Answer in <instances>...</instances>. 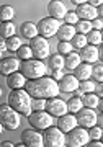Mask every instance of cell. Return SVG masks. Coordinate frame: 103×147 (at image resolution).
Segmentation results:
<instances>
[{"instance_id":"f6af8a7d","label":"cell","mask_w":103,"mask_h":147,"mask_svg":"<svg viewBox=\"0 0 103 147\" xmlns=\"http://www.w3.org/2000/svg\"><path fill=\"white\" fill-rule=\"evenodd\" d=\"M0 49H7V44H5V39H0Z\"/></svg>"},{"instance_id":"44dd1931","label":"cell","mask_w":103,"mask_h":147,"mask_svg":"<svg viewBox=\"0 0 103 147\" xmlns=\"http://www.w3.org/2000/svg\"><path fill=\"white\" fill-rule=\"evenodd\" d=\"M74 75L77 80H87V79H92V65L88 62H80L77 67L74 69Z\"/></svg>"},{"instance_id":"6da1fadb","label":"cell","mask_w":103,"mask_h":147,"mask_svg":"<svg viewBox=\"0 0 103 147\" xmlns=\"http://www.w3.org/2000/svg\"><path fill=\"white\" fill-rule=\"evenodd\" d=\"M23 88L30 93L31 98H51L61 93L57 87V80H54L52 77H46V75H43L39 79H28Z\"/></svg>"},{"instance_id":"603a6c76","label":"cell","mask_w":103,"mask_h":147,"mask_svg":"<svg viewBox=\"0 0 103 147\" xmlns=\"http://www.w3.org/2000/svg\"><path fill=\"white\" fill-rule=\"evenodd\" d=\"M82 105L87 106V108H97V106H100V98H98V95H95L92 92V93H83L82 96Z\"/></svg>"},{"instance_id":"f546056e","label":"cell","mask_w":103,"mask_h":147,"mask_svg":"<svg viewBox=\"0 0 103 147\" xmlns=\"http://www.w3.org/2000/svg\"><path fill=\"white\" fill-rule=\"evenodd\" d=\"M15 53H16V57L21 59V61H26V59H31V57H33L31 47L28 46V44H21V46L16 49Z\"/></svg>"},{"instance_id":"b9f144b4","label":"cell","mask_w":103,"mask_h":147,"mask_svg":"<svg viewBox=\"0 0 103 147\" xmlns=\"http://www.w3.org/2000/svg\"><path fill=\"white\" fill-rule=\"evenodd\" d=\"M88 3H90V5H93V7H100L103 3V0H87Z\"/></svg>"},{"instance_id":"c3c4849f","label":"cell","mask_w":103,"mask_h":147,"mask_svg":"<svg viewBox=\"0 0 103 147\" xmlns=\"http://www.w3.org/2000/svg\"><path fill=\"white\" fill-rule=\"evenodd\" d=\"M0 96H2V88H0Z\"/></svg>"},{"instance_id":"8992f818","label":"cell","mask_w":103,"mask_h":147,"mask_svg":"<svg viewBox=\"0 0 103 147\" xmlns=\"http://www.w3.org/2000/svg\"><path fill=\"white\" fill-rule=\"evenodd\" d=\"M28 121L30 124L38 131H44L46 127L54 124V116H51L46 110H39V111H31L28 115Z\"/></svg>"},{"instance_id":"7402d4cb","label":"cell","mask_w":103,"mask_h":147,"mask_svg":"<svg viewBox=\"0 0 103 147\" xmlns=\"http://www.w3.org/2000/svg\"><path fill=\"white\" fill-rule=\"evenodd\" d=\"M21 34L26 39H33L35 36H38V26L35 23H31V21H25L21 25Z\"/></svg>"},{"instance_id":"d4e9b609","label":"cell","mask_w":103,"mask_h":147,"mask_svg":"<svg viewBox=\"0 0 103 147\" xmlns=\"http://www.w3.org/2000/svg\"><path fill=\"white\" fill-rule=\"evenodd\" d=\"M85 38H87V44L98 46V44H102V41H103L102 30H90V31L85 34Z\"/></svg>"},{"instance_id":"ffe728a7","label":"cell","mask_w":103,"mask_h":147,"mask_svg":"<svg viewBox=\"0 0 103 147\" xmlns=\"http://www.w3.org/2000/svg\"><path fill=\"white\" fill-rule=\"evenodd\" d=\"M74 34H75V26L74 25H67V23L61 25L59 30H57V33H56V36L59 41H70L74 38Z\"/></svg>"},{"instance_id":"8d00e7d4","label":"cell","mask_w":103,"mask_h":147,"mask_svg":"<svg viewBox=\"0 0 103 147\" xmlns=\"http://www.w3.org/2000/svg\"><path fill=\"white\" fill-rule=\"evenodd\" d=\"M44 106H46V98H35V100H31V110L33 111L44 110Z\"/></svg>"},{"instance_id":"30bf717a","label":"cell","mask_w":103,"mask_h":147,"mask_svg":"<svg viewBox=\"0 0 103 147\" xmlns=\"http://www.w3.org/2000/svg\"><path fill=\"white\" fill-rule=\"evenodd\" d=\"M75 118H77V126H82V127H85V129H88V127H92L93 124H97L98 115L95 113L93 108L82 106V108L75 113Z\"/></svg>"},{"instance_id":"836d02e7","label":"cell","mask_w":103,"mask_h":147,"mask_svg":"<svg viewBox=\"0 0 103 147\" xmlns=\"http://www.w3.org/2000/svg\"><path fill=\"white\" fill-rule=\"evenodd\" d=\"M49 65L51 69H64V56L62 54H54L49 57Z\"/></svg>"},{"instance_id":"1f68e13d","label":"cell","mask_w":103,"mask_h":147,"mask_svg":"<svg viewBox=\"0 0 103 147\" xmlns=\"http://www.w3.org/2000/svg\"><path fill=\"white\" fill-rule=\"evenodd\" d=\"M79 90L82 92V93H92V92H95V80H80L79 82Z\"/></svg>"},{"instance_id":"f35d334b","label":"cell","mask_w":103,"mask_h":147,"mask_svg":"<svg viewBox=\"0 0 103 147\" xmlns=\"http://www.w3.org/2000/svg\"><path fill=\"white\" fill-rule=\"evenodd\" d=\"M62 20L66 21L67 25H75V23L79 21V16H77V13H75V11H69V10H67V13L64 15V18H62Z\"/></svg>"},{"instance_id":"d6a6232c","label":"cell","mask_w":103,"mask_h":147,"mask_svg":"<svg viewBox=\"0 0 103 147\" xmlns=\"http://www.w3.org/2000/svg\"><path fill=\"white\" fill-rule=\"evenodd\" d=\"M5 44H7V49H8V51H13V53H15L23 42H21V39L16 36V34H13V36H10V38L5 39Z\"/></svg>"},{"instance_id":"5bb4252c","label":"cell","mask_w":103,"mask_h":147,"mask_svg":"<svg viewBox=\"0 0 103 147\" xmlns=\"http://www.w3.org/2000/svg\"><path fill=\"white\" fill-rule=\"evenodd\" d=\"M80 51V61L83 62H88V64H95L100 57V51L97 49V46H93V44H85L82 49H79Z\"/></svg>"},{"instance_id":"cb8c5ba5","label":"cell","mask_w":103,"mask_h":147,"mask_svg":"<svg viewBox=\"0 0 103 147\" xmlns=\"http://www.w3.org/2000/svg\"><path fill=\"white\" fill-rule=\"evenodd\" d=\"M80 64V56H79V53H67L66 54V57H64V67L67 69H75Z\"/></svg>"},{"instance_id":"ba28073f","label":"cell","mask_w":103,"mask_h":147,"mask_svg":"<svg viewBox=\"0 0 103 147\" xmlns=\"http://www.w3.org/2000/svg\"><path fill=\"white\" fill-rule=\"evenodd\" d=\"M30 47H31V53H33V57L35 59H46L49 56V51H51V47H49V42H47L46 38L43 36H35L33 39H30Z\"/></svg>"},{"instance_id":"d590c367","label":"cell","mask_w":103,"mask_h":147,"mask_svg":"<svg viewBox=\"0 0 103 147\" xmlns=\"http://www.w3.org/2000/svg\"><path fill=\"white\" fill-rule=\"evenodd\" d=\"M57 51H59V54H62V56H66L67 53H70V51H72V44H70V41H59V44H57Z\"/></svg>"},{"instance_id":"74e56055","label":"cell","mask_w":103,"mask_h":147,"mask_svg":"<svg viewBox=\"0 0 103 147\" xmlns=\"http://www.w3.org/2000/svg\"><path fill=\"white\" fill-rule=\"evenodd\" d=\"M102 127L100 126H95L93 124L92 127H88V137L90 139H102Z\"/></svg>"},{"instance_id":"277c9868","label":"cell","mask_w":103,"mask_h":147,"mask_svg":"<svg viewBox=\"0 0 103 147\" xmlns=\"http://www.w3.org/2000/svg\"><path fill=\"white\" fill-rule=\"evenodd\" d=\"M0 123H2L3 129L15 131L21 123L20 113L13 110L8 103H7V105H0Z\"/></svg>"},{"instance_id":"484cf974","label":"cell","mask_w":103,"mask_h":147,"mask_svg":"<svg viewBox=\"0 0 103 147\" xmlns=\"http://www.w3.org/2000/svg\"><path fill=\"white\" fill-rule=\"evenodd\" d=\"M15 34V25L12 23V21H2V25H0V36L7 39V38H10Z\"/></svg>"},{"instance_id":"4316f807","label":"cell","mask_w":103,"mask_h":147,"mask_svg":"<svg viewBox=\"0 0 103 147\" xmlns=\"http://www.w3.org/2000/svg\"><path fill=\"white\" fill-rule=\"evenodd\" d=\"M15 18V10L10 5H2L0 7V20L2 21H12Z\"/></svg>"},{"instance_id":"7c38bea8","label":"cell","mask_w":103,"mask_h":147,"mask_svg":"<svg viewBox=\"0 0 103 147\" xmlns=\"http://www.w3.org/2000/svg\"><path fill=\"white\" fill-rule=\"evenodd\" d=\"M21 142L26 147H44L43 146V134L38 129H25L21 132Z\"/></svg>"},{"instance_id":"f1b7e54d","label":"cell","mask_w":103,"mask_h":147,"mask_svg":"<svg viewBox=\"0 0 103 147\" xmlns=\"http://www.w3.org/2000/svg\"><path fill=\"white\" fill-rule=\"evenodd\" d=\"M74 26H75V33L87 34V33L92 30V21H90V20H79Z\"/></svg>"},{"instance_id":"ac0fdd59","label":"cell","mask_w":103,"mask_h":147,"mask_svg":"<svg viewBox=\"0 0 103 147\" xmlns=\"http://www.w3.org/2000/svg\"><path fill=\"white\" fill-rule=\"evenodd\" d=\"M47 13H49V16L56 18V20H62L64 15L67 13V8L61 0H51L47 3Z\"/></svg>"},{"instance_id":"ab89813d","label":"cell","mask_w":103,"mask_h":147,"mask_svg":"<svg viewBox=\"0 0 103 147\" xmlns=\"http://www.w3.org/2000/svg\"><path fill=\"white\" fill-rule=\"evenodd\" d=\"M66 74H64V69H52V79L54 80H59V79H62Z\"/></svg>"},{"instance_id":"d6986e66","label":"cell","mask_w":103,"mask_h":147,"mask_svg":"<svg viewBox=\"0 0 103 147\" xmlns=\"http://www.w3.org/2000/svg\"><path fill=\"white\" fill-rule=\"evenodd\" d=\"M26 84V77L23 75L21 72H13L10 75H7V85L10 90H15V88H23Z\"/></svg>"},{"instance_id":"9c48e42d","label":"cell","mask_w":103,"mask_h":147,"mask_svg":"<svg viewBox=\"0 0 103 147\" xmlns=\"http://www.w3.org/2000/svg\"><path fill=\"white\" fill-rule=\"evenodd\" d=\"M62 23L61 20H56V18H52V16H47V18H43L39 23H38V34L43 38H52L56 36L57 30L61 26Z\"/></svg>"},{"instance_id":"e575fe53","label":"cell","mask_w":103,"mask_h":147,"mask_svg":"<svg viewBox=\"0 0 103 147\" xmlns=\"http://www.w3.org/2000/svg\"><path fill=\"white\" fill-rule=\"evenodd\" d=\"M90 77H93L95 82H103V65L102 64L92 65V75H90Z\"/></svg>"},{"instance_id":"52a82bcc","label":"cell","mask_w":103,"mask_h":147,"mask_svg":"<svg viewBox=\"0 0 103 147\" xmlns=\"http://www.w3.org/2000/svg\"><path fill=\"white\" fill-rule=\"evenodd\" d=\"M66 146L67 147H83L90 141L88 137V131L82 126H75L69 132H66Z\"/></svg>"},{"instance_id":"4fadbf2b","label":"cell","mask_w":103,"mask_h":147,"mask_svg":"<svg viewBox=\"0 0 103 147\" xmlns=\"http://www.w3.org/2000/svg\"><path fill=\"white\" fill-rule=\"evenodd\" d=\"M57 87L61 93H72L79 88V80L75 79V75H64L57 80Z\"/></svg>"},{"instance_id":"8fae6325","label":"cell","mask_w":103,"mask_h":147,"mask_svg":"<svg viewBox=\"0 0 103 147\" xmlns=\"http://www.w3.org/2000/svg\"><path fill=\"white\" fill-rule=\"evenodd\" d=\"M44 110L49 113L51 116H59L66 115L67 113V103L61 98H57V96H51V98H46V106H44Z\"/></svg>"},{"instance_id":"7dc6e473","label":"cell","mask_w":103,"mask_h":147,"mask_svg":"<svg viewBox=\"0 0 103 147\" xmlns=\"http://www.w3.org/2000/svg\"><path fill=\"white\" fill-rule=\"evenodd\" d=\"M2 54H3V49H0V57H2Z\"/></svg>"},{"instance_id":"681fc988","label":"cell","mask_w":103,"mask_h":147,"mask_svg":"<svg viewBox=\"0 0 103 147\" xmlns=\"http://www.w3.org/2000/svg\"><path fill=\"white\" fill-rule=\"evenodd\" d=\"M0 144H2V142H0Z\"/></svg>"},{"instance_id":"9a60e30c","label":"cell","mask_w":103,"mask_h":147,"mask_svg":"<svg viewBox=\"0 0 103 147\" xmlns=\"http://www.w3.org/2000/svg\"><path fill=\"white\" fill-rule=\"evenodd\" d=\"M20 70V59L18 57H2L0 61V74L2 75H10V74Z\"/></svg>"},{"instance_id":"7bdbcfd3","label":"cell","mask_w":103,"mask_h":147,"mask_svg":"<svg viewBox=\"0 0 103 147\" xmlns=\"http://www.w3.org/2000/svg\"><path fill=\"white\" fill-rule=\"evenodd\" d=\"M0 146H2V147H13L15 144H13V142H10V141H5V142H2Z\"/></svg>"},{"instance_id":"2e32d148","label":"cell","mask_w":103,"mask_h":147,"mask_svg":"<svg viewBox=\"0 0 103 147\" xmlns=\"http://www.w3.org/2000/svg\"><path fill=\"white\" fill-rule=\"evenodd\" d=\"M75 126H77V118H75L74 113H69V111H67L66 115L59 116V119H57V127H59L64 134L69 132L70 129H74Z\"/></svg>"},{"instance_id":"3957f363","label":"cell","mask_w":103,"mask_h":147,"mask_svg":"<svg viewBox=\"0 0 103 147\" xmlns=\"http://www.w3.org/2000/svg\"><path fill=\"white\" fill-rule=\"evenodd\" d=\"M20 72L25 75L26 79H39L43 75H46L47 67L46 64H43V61L31 57L20 62Z\"/></svg>"},{"instance_id":"60d3db41","label":"cell","mask_w":103,"mask_h":147,"mask_svg":"<svg viewBox=\"0 0 103 147\" xmlns=\"http://www.w3.org/2000/svg\"><path fill=\"white\" fill-rule=\"evenodd\" d=\"M102 28H103L102 18H93L92 20V30H102Z\"/></svg>"},{"instance_id":"7a4b0ae2","label":"cell","mask_w":103,"mask_h":147,"mask_svg":"<svg viewBox=\"0 0 103 147\" xmlns=\"http://www.w3.org/2000/svg\"><path fill=\"white\" fill-rule=\"evenodd\" d=\"M7 103L13 108L15 111H18L20 115L28 116L31 113V96L25 88H15L8 93Z\"/></svg>"},{"instance_id":"ee69618b","label":"cell","mask_w":103,"mask_h":147,"mask_svg":"<svg viewBox=\"0 0 103 147\" xmlns=\"http://www.w3.org/2000/svg\"><path fill=\"white\" fill-rule=\"evenodd\" d=\"M70 2H72L74 5H80V3H85L87 0H70Z\"/></svg>"},{"instance_id":"e0dca14e","label":"cell","mask_w":103,"mask_h":147,"mask_svg":"<svg viewBox=\"0 0 103 147\" xmlns=\"http://www.w3.org/2000/svg\"><path fill=\"white\" fill-rule=\"evenodd\" d=\"M75 13H77L79 20H90V21H92L93 18H97V15H98L97 7L90 5L88 2L77 5V10H75Z\"/></svg>"},{"instance_id":"83f0119b","label":"cell","mask_w":103,"mask_h":147,"mask_svg":"<svg viewBox=\"0 0 103 147\" xmlns=\"http://www.w3.org/2000/svg\"><path fill=\"white\" fill-rule=\"evenodd\" d=\"M82 106H83L82 105V98H80V96H75V95L67 101V111H69V113H74V115H75Z\"/></svg>"},{"instance_id":"bcb514c9","label":"cell","mask_w":103,"mask_h":147,"mask_svg":"<svg viewBox=\"0 0 103 147\" xmlns=\"http://www.w3.org/2000/svg\"><path fill=\"white\" fill-rule=\"evenodd\" d=\"M3 132V126H2V123H0V134Z\"/></svg>"},{"instance_id":"4dcf8cb0","label":"cell","mask_w":103,"mask_h":147,"mask_svg":"<svg viewBox=\"0 0 103 147\" xmlns=\"http://www.w3.org/2000/svg\"><path fill=\"white\" fill-rule=\"evenodd\" d=\"M70 44H72V49H82V47L87 44V38H85V34L75 33L74 38L70 39Z\"/></svg>"},{"instance_id":"5b68a950","label":"cell","mask_w":103,"mask_h":147,"mask_svg":"<svg viewBox=\"0 0 103 147\" xmlns=\"http://www.w3.org/2000/svg\"><path fill=\"white\" fill-rule=\"evenodd\" d=\"M43 146L44 147H66V134L59 129L54 127V124L44 129L43 132Z\"/></svg>"}]
</instances>
